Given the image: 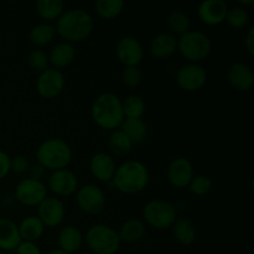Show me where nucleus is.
I'll list each match as a JSON object with an SVG mask.
<instances>
[{"label": "nucleus", "instance_id": "nucleus-24", "mask_svg": "<svg viewBox=\"0 0 254 254\" xmlns=\"http://www.w3.org/2000/svg\"><path fill=\"white\" fill-rule=\"evenodd\" d=\"M119 236L121 242L126 243H138L145 237L146 235V226L139 218H129L124 221L122 226L119 227V231H117Z\"/></svg>", "mask_w": 254, "mask_h": 254}, {"label": "nucleus", "instance_id": "nucleus-39", "mask_svg": "<svg viewBox=\"0 0 254 254\" xmlns=\"http://www.w3.org/2000/svg\"><path fill=\"white\" fill-rule=\"evenodd\" d=\"M10 160H11V156L6 151L0 149V180H2V179L9 175Z\"/></svg>", "mask_w": 254, "mask_h": 254}, {"label": "nucleus", "instance_id": "nucleus-35", "mask_svg": "<svg viewBox=\"0 0 254 254\" xmlns=\"http://www.w3.org/2000/svg\"><path fill=\"white\" fill-rule=\"evenodd\" d=\"M26 62L29 64V67L34 71L44 72L45 69L49 68L50 62H49V55L41 49H34L29 52L26 57Z\"/></svg>", "mask_w": 254, "mask_h": 254}, {"label": "nucleus", "instance_id": "nucleus-23", "mask_svg": "<svg viewBox=\"0 0 254 254\" xmlns=\"http://www.w3.org/2000/svg\"><path fill=\"white\" fill-rule=\"evenodd\" d=\"M173 237L179 245L191 246L197 237V228L195 223L188 217H178L171 226Z\"/></svg>", "mask_w": 254, "mask_h": 254}, {"label": "nucleus", "instance_id": "nucleus-21", "mask_svg": "<svg viewBox=\"0 0 254 254\" xmlns=\"http://www.w3.org/2000/svg\"><path fill=\"white\" fill-rule=\"evenodd\" d=\"M49 55V62L51 64V68L61 69L68 67L72 62L76 59V49L72 44L68 42H57L51 50H50Z\"/></svg>", "mask_w": 254, "mask_h": 254}, {"label": "nucleus", "instance_id": "nucleus-5", "mask_svg": "<svg viewBox=\"0 0 254 254\" xmlns=\"http://www.w3.org/2000/svg\"><path fill=\"white\" fill-rule=\"evenodd\" d=\"M178 51L190 64H198L210 56L212 41L205 32L190 30L178 37Z\"/></svg>", "mask_w": 254, "mask_h": 254}, {"label": "nucleus", "instance_id": "nucleus-30", "mask_svg": "<svg viewBox=\"0 0 254 254\" xmlns=\"http://www.w3.org/2000/svg\"><path fill=\"white\" fill-rule=\"evenodd\" d=\"M122 109H123L124 118H143L146 109L145 101L143 99V97L138 96V94H130L122 99Z\"/></svg>", "mask_w": 254, "mask_h": 254}, {"label": "nucleus", "instance_id": "nucleus-1", "mask_svg": "<svg viewBox=\"0 0 254 254\" xmlns=\"http://www.w3.org/2000/svg\"><path fill=\"white\" fill-rule=\"evenodd\" d=\"M93 27L94 20L92 15L81 7L64 10L55 25L56 35L72 45L88 39Z\"/></svg>", "mask_w": 254, "mask_h": 254}, {"label": "nucleus", "instance_id": "nucleus-43", "mask_svg": "<svg viewBox=\"0 0 254 254\" xmlns=\"http://www.w3.org/2000/svg\"><path fill=\"white\" fill-rule=\"evenodd\" d=\"M46 254H68V253H66V252H64V251L59 250V248H56V250L50 251V252H47Z\"/></svg>", "mask_w": 254, "mask_h": 254}, {"label": "nucleus", "instance_id": "nucleus-42", "mask_svg": "<svg viewBox=\"0 0 254 254\" xmlns=\"http://www.w3.org/2000/svg\"><path fill=\"white\" fill-rule=\"evenodd\" d=\"M241 6H251V5L254 4V0H241L240 1Z\"/></svg>", "mask_w": 254, "mask_h": 254}, {"label": "nucleus", "instance_id": "nucleus-26", "mask_svg": "<svg viewBox=\"0 0 254 254\" xmlns=\"http://www.w3.org/2000/svg\"><path fill=\"white\" fill-rule=\"evenodd\" d=\"M134 144L131 143L130 139L121 130V129H117V130L111 131L108 136V149L109 154L116 158H126L133 150Z\"/></svg>", "mask_w": 254, "mask_h": 254}, {"label": "nucleus", "instance_id": "nucleus-18", "mask_svg": "<svg viewBox=\"0 0 254 254\" xmlns=\"http://www.w3.org/2000/svg\"><path fill=\"white\" fill-rule=\"evenodd\" d=\"M228 9L223 0H205L198 5V19L207 26H218L225 22Z\"/></svg>", "mask_w": 254, "mask_h": 254}, {"label": "nucleus", "instance_id": "nucleus-16", "mask_svg": "<svg viewBox=\"0 0 254 254\" xmlns=\"http://www.w3.org/2000/svg\"><path fill=\"white\" fill-rule=\"evenodd\" d=\"M226 79L237 92H248L254 84L253 69L242 62H235L226 71Z\"/></svg>", "mask_w": 254, "mask_h": 254}, {"label": "nucleus", "instance_id": "nucleus-45", "mask_svg": "<svg viewBox=\"0 0 254 254\" xmlns=\"http://www.w3.org/2000/svg\"><path fill=\"white\" fill-rule=\"evenodd\" d=\"M0 254H5V252H0Z\"/></svg>", "mask_w": 254, "mask_h": 254}, {"label": "nucleus", "instance_id": "nucleus-41", "mask_svg": "<svg viewBox=\"0 0 254 254\" xmlns=\"http://www.w3.org/2000/svg\"><path fill=\"white\" fill-rule=\"evenodd\" d=\"M46 175V170L45 168H42L40 164H34V165L30 166L29 170V178L35 179V180H41L44 179V176Z\"/></svg>", "mask_w": 254, "mask_h": 254}, {"label": "nucleus", "instance_id": "nucleus-37", "mask_svg": "<svg viewBox=\"0 0 254 254\" xmlns=\"http://www.w3.org/2000/svg\"><path fill=\"white\" fill-rule=\"evenodd\" d=\"M30 166H31V163H30L27 156L25 155L12 156L11 160H10V173L22 175V174L29 173Z\"/></svg>", "mask_w": 254, "mask_h": 254}, {"label": "nucleus", "instance_id": "nucleus-19", "mask_svg": "<svg viewBox=\"0 0 254 254\" xmlns=\"http://www.w3.org/2000/svg\"><path fill=\"white\" fill-rule=\"evenodd\" d=\"M149 51L155 59H168L175 54V51H178V37L169 31L159 32L150 40Z\"/></svg>", "mask_w": 254, "mask_h": 254}, {"label": "nucleus", "instance_id": "nucleus-28", "mask_svg": "<svg viewBox=\"0 0 254 254\" xmlns=\"http://www.w3.org/2000/svg\"><path fill=\"white\" fill-rule=\"evenodd\" d=\"M56 37V30L55 26L50 22H40L36 24L29 34V40L35 49H41V47L46 46V45L51 44Z\"/></svg>", "mask_w": 254, "mask_h": 254}, {"label": "nucleus", "instance_id": "nucleus-10", "mask_svg": "<svg viewBox=\"0 0 254 254\" xmlns=\"http://www.w3.org/2000/svg\"><path fill=\"white\" fill-rule=\"evenodd\" d=\"M46 186L47 190L51 191L55 197H69L78 190V176L69 169L51 171Z\"/></svg>", "mask_w": 254, "mask_h": 254}, {"label": "nucleus", "instance_id": "nucleus-33", "mask_svg": "<svg viewBox=\"0 0 254 254\" xmlns=\"http://www.w3.org/2000/svg\"><path fill=\"white\" fill-rule=\"evenodd\" d=\"M250 21V15L246 7L242 6H233L228 9L227 15H226L225 22L233 30H242L245 29Z\"/></svg>", "mask_w": 254, "mask_h": 254}, {"label": "nucleus", "instance_id": "nucleus-40", "mask_svg": "<svg viewBox=\"0 0 254 254\" xmlns=\"http://www.w3.org/2000/svg\"><path fill=\"white\" fill-rule=\"evenodd\" d=\"M245 49L250 56L254 55V26H250L245 36Z\"/></svg>", "mask_w": 254, "mask_h": 254}, {"label": "nucleus", "instance_id": "nucleus-34", "mask_svg": "<svg viewBox=\"0 0 254 254\" xmlns=\"http://www.w3.org/2000/svg\"><path fill=\"white\" fill-rule=\"evenodd\" d=\"M188 188L192 195L206 196L213 190V181L207 175H195Z\"/></svg>", "mask_w": 254, "mask_h": 254}, {"label": "nucleus", "instance_id": "nucleus-9", "mask_svg": "<svg viewBox=\"0 0 254 254\" xmlns=\"http://www.w3.org/2000/svg\"><path fill=\"white\" fill-rule=\"evenodd\" d=\"M74 195L78 207L87 215H99L106 208L107 198L104 191L96 184H86L81 186Z\"/></svg>", "mask_w": 254, "mask_h": 254}, {"label": "nucleus", "instance_id": "nucleus-13", "mask_svg": "<svg viewBox=\"0 0 254 254\" xmlns=\"http://www.w3.org/2000/svg\"><path fill=\"white\" fill-rule=\"evenodd\" d=\"M116 55L124 67H139L144 59V47L134 36H123L116 45Z\"/></svg>", "mask_w": 254, "mask_h": 254}, {"label": "nucleus", "instance_id": "nucleus-12", "mask_svg": "<svg viewBox=\"0 0 254 254\" xmlns=\"http://www.w3.org/2000/svg\"><path fill=\"white\" fill-rule=\"evenodd\" d=\"M66 79L59 69L47 68L39 73L36 79V92L41 98L54 99L64 92Z\"/></svg>", "mask_w": 254, "mask_h": 254}, {"label": "nucleus", "instance_id": "nucleus-2", "mask_svg": "<svg viewBox=\"0 0 254 254\" xmlns=\"http://www.w3.org/2000/svg\"><path fill=\"white\" fill-rule=\"evenodd\" d=\"M150 181L149 169L140 160H126L117 166L111 184L124 195H136L148 188Z\"/></svg>", "mask_w": 254, "mask_h": 254}, {"label": "nucleus", "instance_id": "nucleus-27", "mask_svg": "<svg viewBox=\"0 0 254 254\" xmlns=\"http://www.w3.org/2000/svg\"><path fill=\"white\" fill-rule=\"evenodd\" d=\"M122 131L128 136L131 140V143L135 145V144L143 143L146 139L149 133L148 124L143 121V118L138 119H129L124 118V121L122 122L121 127H119Z\"/></svg>", "mask_w": 254, "mask_h": 254}, {"label": "nucleus", "instance_id": "nucleus-17", "mask_svg": "<svg viewBox=\"0 0 254 254\" xmlns=\"http://www.w3.org/2000/svg\"><path fill=\"white\" fill-rule=\"evenodd\" d=\"M116 159L106 151H98L89 160L92 176L101 183H111L117 170Z\"/></svg>", "mask_w": 254, "mask_h": 254}, {"label": "nucleus", "instance_id": "nucleus-8", "mask_svg": "<svg viewBox=\"0 0 254 254\" xmlns=\"http://www.w3.org/2000/svg\"><path fill=\"white\" fill-rule=\"evenodd\" d=\"M47 186L44 181L31 178L21 179L14 190L15 200L26 207H37L47 197Z\"/></svg>", "mask_w": 254, "mask_h": 254}, {"label": "nucleus", "instance_id": "nucleus-29", "mask_svg": "<svg viewBox=\"0 0 254 254\" xmlns=\"http://www.w3.org/2000/svg\"><path fill=\"white\" fill-rule=\"evenodd\" d=\"M36 11L45 22L56 21L64 11V4L61 0H39Z\"/></svg>", "mask_w": 254, "mask_h": 254}, {"label": "nucleus", "instance_id": "nucleus-32", "mask_svg": "<svg viewBox=\"0 0 254 254\" xmlns=\"http://www.w3.org/2000/svg\"><path fill=\"white\" fill-rule=\"evenodd\" d=\"M94 9L101 19L113 20L123 11L124 1L123 0H97Z\"/></svg>", "mask_w": 254, "mask_h": 254}, {"label": "nucleus", "instance_id": "nucleus-22", "mask_svg": "<svg viewBox=\"0 0 254 254\" xmlns=\"http://www.w3.org/2000/svg\"><path fill=\"white\" fill-rule=\"evenodd\" d=\"M21 242L19 227L10 218H0V252H10L16 250Z\"/></svg>", "mask_w": 254, "mask_h": 254}, {"label": "nucleus", "instance_id": "nucleus-31", "mask_svg": "<svg viewBox=\"0 0 254 254\" xmlns=\"http://www.w3.org/2000/svg\"><path fill=\"white\" fill-rule=\"evenodd\" d=\"M168 27L170 30V34L174 36L180 37L188 31H190L191 20L186 12L181 11V10H174L169 14L168 16Z\"/></svg>", "mask_w": 254, "mask_h": 254}, {"label": "nucleus", "instance_id": "nucleus-11", "mask_svg": "<svg viewBox=\"0 0 254 254\" xmlns=\"http://www.w3.org/2000/svg\"><path fill=\"white\" fill-rule=\"evenodd\" d=\"M176 84L185 92H197L207 82V72L201 64H188L176 72Z\"/></svg>", "mask_w": 254, "mask_h": 254}, {"label": "nucleus", "instance_id": "nucleus-4", "mask_svg": "<svg viewBox=\"0 0 254 254\" xmlns=\"http://www.w3.org/2000/svg\"><path fill=\"white\" fill-rule=\"evenodd\" d=\"M72 158V148L64 139H46L36 149V161L45 168V170L55 171L67 169L71 164Z\"/></svg>", "mask_w": 254, "mask_h": 254}, {"label": "nucleus", "instance_id": "nucleus-6", "mask_svg": "<svg viewBox=\"0 0 254 254\" xmlns=\"http://www.w3.org/2000/svg\"><path fill=\"white\" fill-rule=\"evenodd\" d=\"M84 241L88 252L93 254H116L122 243L118 232L104 223L91 226L86 232Z\"/></svg>", "mask_w": 254, "mask_h": 254}, {"label": "nucleus", "instance_id": "nucleus-3", "mask_svg": "<svg viewBox=\"0 0 254 254\" xmlns=\"http://www.w3.org/2000/svg\"><path fill=\"white\" fill-rule=\"evenodd\" d=\"M91 117L96 126L103 130H117L124 121L122 99L112 92L101 93L92 102Z\"/></svg>", "mask_w": 254, "mask_h": 254}, {"label": "nucleus", "instance_id": "nucleus-15", "mask_svg": "<svg viewBox=\"0 0 254 254\" xmlns=\"http://www.w3.org/2000/svg\"><path fill=\"white\" fill-rule=\"evenodd\" d=\"M195 176V169L188 158L179 156L173 159L166 169V179L171 186L176 189L188 188Z\"/></svg>", "mask_w": 254, "mask_h": 254}, {"label": "nucleus", "instance_id": "nucleus-44", "mask_svg": "<svg viewBox=\"0 0 254 254\" xmlns=\"http://www.w3.org/2000/svg\"><path fill=\"white\" fill-rule=\"evenodd\" d=\"M79 254H93V253H91V252H83V253H79Z\"/></svg>", "mask_w": 254, "mask_h": 254}, {"label": "nucleus", "instance_id": "nucleus-20", "mask_svg": "<svg viewBox=\"0 0 254 254\" xmlns=\"http://www.w3.org/2000/svg\"><path fill=\"white\" fill-rule=\"evenodd\" d=\"M84 242V236L81 230L73 225H67L60 230L57 235V246L59 250L68 254L78 252Z\"/></svg>", "mask_w": 254, "mask_h": 254}, {"label": "nucleus", "instance_id": "nucleus-25", "mask_svg": "<svg viewBox=\"0 0 254 254\" xmlns=\"http://www.w3.org/2000/svg\"><path fill=\"white\" fill-rule=\"evenodd\" d=\"M17 227H19L21 241L34 243H36L44 236L45 228H46L42 225L40 218L34 215L26 216V217L22 218L21 222L17 225Z\"/></svg>", "mask_w": 254, "mask_h": 254}, {"label": "nucleus", "instance_id": "nucleus-14", "mask_svg": "<svg viewBox=\"0 0 254 254\" xmlns=\"http://www.w3.org/2000/svg\"><path fill=\"white\" fill-rule=\"evenodd\" d=\"M37 217L42 222L45 227L54 228L59 227L66 217V207L61 198L55 196H47L39 206H37Z\"/></svg>", "mask_w": 254, "mask_h": 254}, {"label": "nucleus", "instance_id": "nucleus-36", "mask_svg": "<svg viewBox=\"0 0 254 254\" xmlns=\"http://www.w3.org/2000/svg\"><path fill=\"white\" fill-rule=\"evenodd\" d=\"M141 79H143V73L139 67H124L122 71V82L127 87L135 88L141 83Z\"/></svg>", "mask_w": 254, "mask_h": 254}, {"label": "nucleus", "instance_id": "nucleus-7", "mask_svg": "<svg viewBox=\"0 0 254 254\" xmlns=\"http://www.w3.org/2000/svg\"><path fill=\"white\" fill-rule=\"evenodd\" d=\"M144 223L158 231L171 228L178 218L176 206L171 202L160 198H155L145 203L143 208Z\"/></svg>", "mask_w": 254, "mask_h": 254}, {"label": "nucleus", "instance_id": "nucleus-38", "mask_svg": "<svg viewBox=\"0 0 254 254\" xmlns=\"http://www.w3.org/2000/svg\"><path fill=\"white\" fill-rule=\"evenodd\" d=\"M15 252H16V254H42L37 243L25 242V241L20 242V245L17 246Z\"/></svg>", "mask_w": 254, "mask_h": 254}]
</instances>
